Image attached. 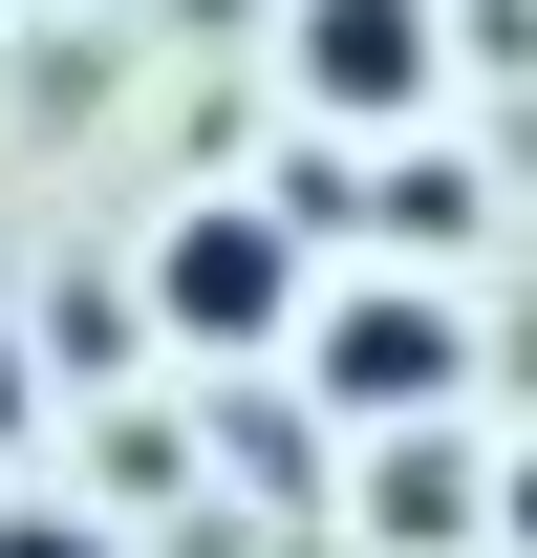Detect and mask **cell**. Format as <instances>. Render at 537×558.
Wrapping results in <instances>:
<instances>
[{"mask_svg":"<svg viewBox=\"0 0 537 558\" xmlns=\"http://www.w3.org/2000/svg\"><path fill=\"white\" fill-rule=\"evenodd\" d=\"M430 86H452V22L430 0H301V108L323 130H430Z\"/></svg>","mask_w":537,"mask_h":558,"instance_id":"cell-3","label":"cell"},{"mask_svg":"<svg viewBox=\"0 0 537 558\" xmlns=\"http://www.w3.org/2000/svg\"><path fill=\"white\" fill-rule=\"evenodd\" d=\"M366 236H387V258H452V236H473V150H430V130H408L387 172H366Z\"/></svg>","mask_w":537,"mask_h":558,"instance_id":"cell-5","label":"cell"},{"mask_svg":"<svg viewBox=\"0 0 537 558\" xmlns=\"http://www.w3.org/2000/svg\"><path fill=\"white\" fill-rule=\"evenodd\" d=\"M473 515H494V494H473L452 429H387V451H366V537H387V558H452Z\"/></svg>","mask_w":537,"mask_h":558,"instance_id":"cell-4","label":"cell"},{"mask_svg":"<svg viewBox=\"0 0 537 558\" xmlns=\"http://www.w3.org/2000/svg\"><path fill=\"white\" fill-rule=\"evenodd\" d=\"M0 558H130L108 515H0Z\"/></svg>","mask_w":537,"mask_h":558,"instance_id":"cell-7","label":"cell"},{"mask_svg":"<svg viewBox=\"0 0 537 558\" xmlns=\"http://www.w3.org/2000/svg\"><path fill=\"white\" fill-rule=\"evenodd\" d=\"M22 344H44V387H65V365H130V344H151V279H44Z\"/></svg>","mask_w":537,"mask_h":558,"instance_id":"cell-6","label":"cell"},{"mask_svg":"<svg viewBox=\"0 0 537 558\" xmlns=\"http://www.w3.org/2000/svg\"><path fill=\"white\" fill-rule=\"evenodd\" d=\"M301 387H323L344 429H430V409L473 387V344H452V301L366 279V301H323V323H301Z\"/></svg>","mask_w":537,"mask_h":558,"instance_id":"cell-2","label":"cell"},{"mask_svg":"<svg viewBox=\"0 0 537 558\" xmlns=\"http://www.w3.org/2000/svg\"><path fill=\"white\" fill-rule=\"evenodd\" d=\"M151 323H172V344H279V323H301V236H279L259 194H194L151 236Z\"/></svg>","mask_w":537,"mask_h":558,"instance_id":"cell-1","label":"cell"},{"mask_svg":"<svg viewBox=\"0 0 537 558\" xmlns=\"http://www.w3.org/2000/svg\"><path fill=\"white\" fill-rule=\"evenodd\" d=\"M22 409H44V344H22V323H0V451H22Z\"/></svg>","mask_w":537,"mask_h":558,"instance_id":"cell-8","label":"cell"}]
</instances>
